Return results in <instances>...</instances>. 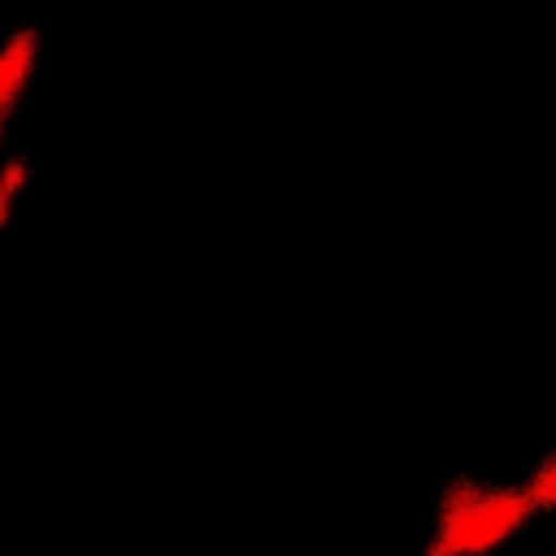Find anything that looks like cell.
Returning <instances> with one entry per match:
<instances>
[{
	"label": "cell",
	"mask_w": 556,
	"mask_h": 556,
	"mask_svg": "<svg viewBox=\"0 0 556 556\" xmlns=\"http://www.w3.org/2000/svg\"><path fill=\"white\" fill-rule=\"evenodd\" d=\"M35 65H39V30L35 26H17L0 43V135H4V126H9V117L17 109V100H22Z\"/></svg>",
	"instance_id": "cell-2"
},
{
	"label": "cell",
	"mask_w": 556,
	"mask_h": 556,
	"mask_svg": "<svg viewBox=\"0 0 556 556\" xmlns=\"http://www.w3.org/2000/svg\"><path fill=\"white\" fill-rule=\"evenodd\" d=\"M526 495H530L534 513H556V447L530 469V478H526Z\"/></svg>",
	"instance_id": "cell-3"
},
{
	"label": "cell",
	"mask_w": 556,
	"mask_h": 556,
	"mask_svg": "<svg viewBox=\"0 0 556 556\" xmlns=\"http://www.w3.org/2000/svg\"><path fill=\"white\" fill-rule=\"evenodd\" d=\"M26 174H30V165H26L22 156H13V161L0 169V230H4L9 217H13V204H17L22 187H26Z\"/></svg>",
	"instance_id": "cell-4"
},
{
	"label": "cell",
	"mask_w": 556,
	"mask_h": 556,
	"mask_svg": "<svg viewBox=\"0 0 556 556\" xmlns=\"http://www.w3.org/2000/svg\"><path fill=\"white\" fill-rule=\"evenodd\" d=\"M530 521H534V504L526 486H491L473 478H452L443 486L426 552L430 556H482L517 539Z\"/></svg>",
	"instance_id": "cell-1"
}]
</instances>
